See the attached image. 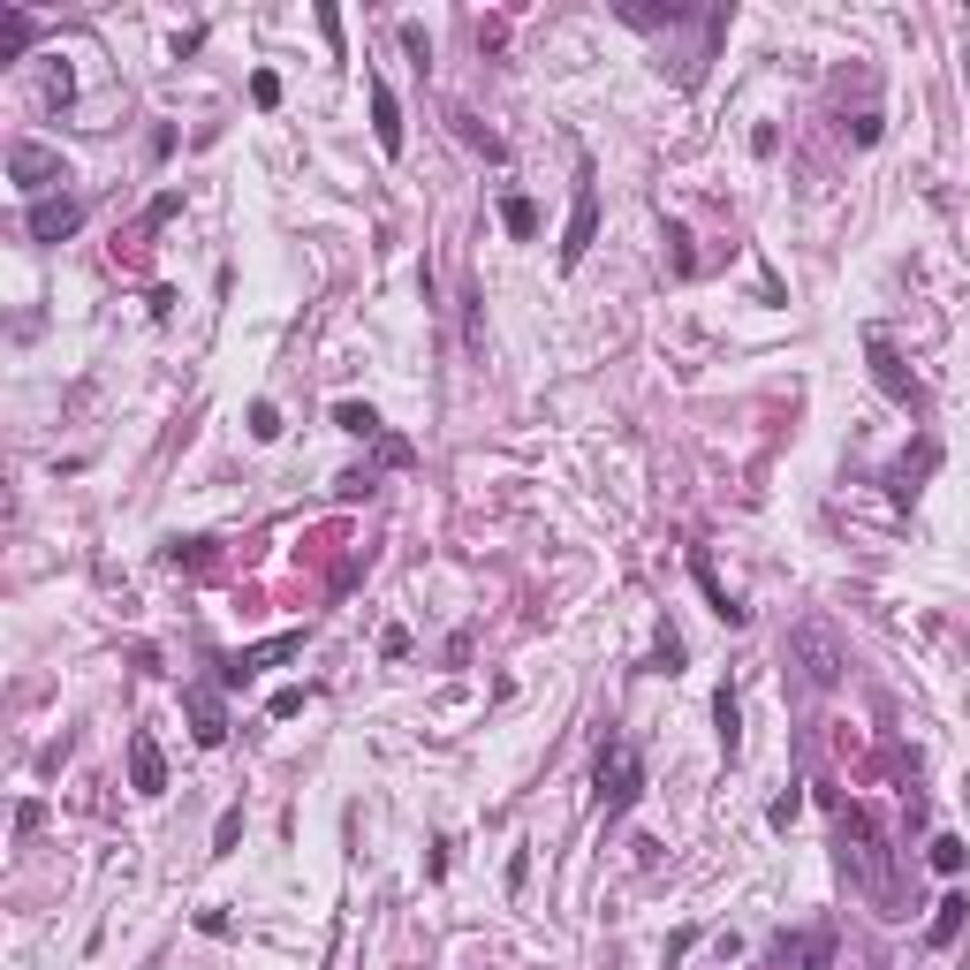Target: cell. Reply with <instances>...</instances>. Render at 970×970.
I'll return each instance as SVG.
<instances>
[{"mask_svg": "<svg viewBox=\"0 0 970 970\" xmlns=\"http://www.w3.org/2000/svg\"><path fill=\"white\" fill-rule=\"evenodd\" d=\"M864 357H872V380H880V394H887V402H902V410H926V394H918V380L902 372L894 341H887V334H864Z\"/></svg>", "mask_w": 970, "mask_h": 970, "instance_id": "7", "label": "cell"}, {"mask_svg": "<svg viewBox=\"0 0 970 970\" xmlns=\"http://www.w3.org/2000/svg\"><path fill=\"white\" fill-rule=\"evenodd\" d=\"M23 228H31V243H61V236H77V228H84V206H77V198H39Z\"/></svg>", "mask_w": 970, "mask_h": 970, "instance_id": "9", "label": "cell"}, {"mask_svg": "<svg viewBox=\"0 0 970 970\" xmlns=\"http://www.w3.org/2000/svg\"><path fill=\"white\" fill-rule=\"evenodd\" d=\"M372 137H380V152H387V160L402 152V99L387 91V77H372Z\"/></svg>", "mask_w": 970, "mask_h": 970, "instance_id": "12", "label": "cell"}, {"mask_svg": "<svg viewBox=\"0 0 970 970\" xmlns=\"http://www.w3.org/2000/svg\"><path fill=\"white\" fill-rule=\"evenodd\" d=\"M652 668H660V676H682V637H676V630H660V644H652Z\"/></svg>", "mask_w": 970, "mask_h": 970, "instance_id": "19", "label": "cell"}, {"mask_svg": "<svg viewBox=\"0 0 970 970\" xmlns=\"http://www.w3.org/2000/svg\"><path fill=\"white\" fill-rule=\"evenodd\" d=\"M129 789H137V797H160V789H168V759H160V743H152L144 728L129 736Z\"/></svg>", "mask_w": 970, "mask_h": 970, "instance_id": "10", "label": "cell"}, {"mask_svg": "<svg viewBox=\"0 0 970 970\" xmlns=\"http://www.w3.org/2000/svg\"><path fill=\"white\" fill-rule=\"evenodd\" d=\"M46 99H53V107H69V99H77V77H69V61H53V69H46Z\"/></svg>", "mask_w": 970, "mask_h": 970, "instance_id": "22", "label": "cell"}, {"mask_svg": "<svg viewBox=\"0 0 970 970\" xmlns=\"http://www.w3.org/2000/svg\"><path fill=\"white\" fill-rule=\"evenodd\" d=\"M690 577H698V591L713 599V614H720V622H728V630H743V622H751V607H743L736 591L720 584V577H713V561H706V553H698V547H690Z\"/></svg>", "mask_w": 970, "mask_h": 970, "instance_id": "11", "label": "cell"}, {"mask_svg": "<svg viewBox=\"0 0 970 970\" xmlns=\"http://www.w3.org/2000/svg\"><path fill=\"white\" fill-rule=\"evenodd\" d=\"M963 910H970V894H940V902H932V926H926L932 948H956V932H963Z\"/></svg>", "mask_w": 970, "mask_h": 970, "instance_id": "13", "label": "cell"}, {"mask_svg": "<svg viewBox=\"0 0 970 970\" xmlns=\"http://www.w3.org/2000/svg\"><path fill=\"white\" fill-rule=\"evenodd\" d=\"M243 842V811H220V827H212V849H236Z\"/></svg>", "mask_w": 970, "mask_h": 970, "instance_id": "26", "label": "cell"}, {"mask_svg": "<svg viewBox=\"0 0 970 970\" xmlns=\"http://www.w3.org/2000/svg\"><path fill=\"white\" fill-rule=\"evenodd\" d=\"M637 797H644V759H637V743L630 736H599V811L622 819Z\"/></svg>", "mask_w": 970, "mask_h": 970, "instance_id": "3", "label": "cell"}, {"mask_svg": "<svg viewBox=\"0 0 970 970\" xmlns=\"http://www.w3.org/2000/svg\"><path fill=\"white\" fill-rule=\"evenodd\" d=\"M501 228L508 236H539V206L531 198H501Z\"/></svg>", "mask_w": 970, "mask_h": 970, "instance_id": "18", "label": "cell"}, {"mask_svg": "<svg viewBox=\"0 0 970 970\" xmlns=\"http://www.w3.org/2000/svg\"><path fill=\"white\" fill-rule=\"evenodd\" d=\"M251 99H258V107H281V77H273V69H258V77H251Z\"/></svg>", "mask_w": 970, "mask_h": 970, "instance_id": "27", "label": "cell"}, {"mask_svg": "<svg viewBox=\"0 0 970 970\" xmlns=\"http://www.w3.org/2000/svg\"><path fill=\"white\" fill-rule=\"evenodd\" d=\"M713 728H720V751L736 759V751H743V706H736L728 682H720V698H713Z\"/></svg>", "mask_w": 970, "mask_h": 970, "instance_id": "15", "label": "cell"}, {"mask_svg": "<svg viewBox=\"0 0 970 970\" xmlns=\"http://www.w3.org/2000/svg\"><path fill=\"white\" fill-rule=\"evenodd\" d=\"M206 553H212V539H168V561H174V569H198Z\"/></svg>", "mask_w": 970, "mask_h": 970, "instance_id": "21", "label": "cell"}, {"mask_svg": "<svg viewBox=\"0 0 970 970\" xmlns=\"http://www.w3.org/2000/svg\"><path fill=\"white\" fill-rule=\"evenodd\" d=\"M834 963V926H797L766 948V970H827Z\"/></svg>", "mask_w": 970, "mask_h": 970, "instance_id": "4", "label": "cell"}, {"mask_svg": "<svg viewBox=\"0 0 970 970\" xmlns=\"http://www.w3.org/2000/svg\"><path fill=\"white\" fill-rule=\"evenodd\" d=\"M789 660L803 668V682H811V690H834V682L849 676V652H842V637H834V622H827V614L789 622Z\"/></svg>", "mask_w": 970, "mask_h": 970, "instance_id": "2", "label": "cell"}, {"mask_svg": "<svg viewBox=\"0 0 970 970\" xmlns=\"http://www.w3.org/2000/svg\"><path fill=\"white\" fill-rule=\"evenodd\" d=\"M190 720H198V743H220L228 736V713H220V690H190Z\"/></svg>", "mask_w": 970, "mask_h": 970, "instance_id": "14", "label": "cell"}, {"mask_svg": "<svg viewBox=\"0 0 970 970\" xmlns=\"http://www.w3.org/2000/svg\"><path fill=\"white\" fill-rule=\"evenodd\" d=\"M797 811H803V789H781V797L766 803V827H789Z\"/></svg>", "mask_w": 970, "mask_h": 970, "instance_id": "24", "label": "cell"}, {"mask_svg": "<svg viewBox=\"0 0 970 970\" xmlns=\"http://www.w3.org/2000/svg\"><path fill=\"white\" fill-rule=\"evenodd\" d=\"M296 652H303V630L266 637V644H243V652H228V660H220V690H243V682H258L273 660H296Z\"/></svg>", "mask_w": 970, "mask_h": 970, "instance_id": "5", "label": "cell"}, {"mask_svg": "<svg viewBox=\"0 0 970 970\" xmlns=\"http://www.w3.org/2000/svg\"><path fill=\"white\" fill-rule=\"evenodd\" d=\"M8 174H16V190H53V182H69V168H61V152H46V144H31V137H16L8 144Z\"/></svg>", "mask_w": 970, "mask_h": 970, "instance_id": "6", "label": "cell"}, {"mask_svg": "<svg viewBox=\"0 0 970 970\" xmlns=\"http://www.w3.org/2000/svg\"><path fill=\"white\" fill-rule=\"evenodd\" d=\"M932 872H948V880L963 872V842H956V834H940V842H932Z\"/></svg>", "mask_w": 970, "mask_h": 970, "instance_id": "23", "label": "cell"}, {"mask_svg": "<svg viewBox=\"0 0 970 970\" xmlns=\"http://www.w3.org/2000/svg\"><path fill=\"white\" fill-rule=\"evenodd\" d=\"M591 236H599V190H591V174L577 182V206H569V236H561V266H577L591 251Z\"/></svg>", "mask_w": 970, "mask_h": 970, "instance_id": "8", "label": "cell"}, {"mask_svg": "<svg viewBox=\"0 0 970 970\" xmlns=\"http://www.w3.org/2000/svg\"><path fill=\"white\" fill-rule=\"evenodd\" d=\"M31 39H39V23H31L23 8H0V61H16V53H31Z\"/></svg>", "mask_w": 970, "mask_h": 970, "instance_id": "16", "label": "cell"}, {"mask_svg": "<svg viewBox=\"0 0 970 970\" xmlns=\"http://www.w3.org/2000/svg\"><path fill=\"white\" fill-rule=\"evenodd\" d=\"M251 440H281V410L273 402H251Z\"/></svg>", "mask_w": 970, "mask_h": 970, "instance_id": "25", "label": "cell"}, {"mask_svg": "<svg viewBox=\"0 0 970 970\" xmlns=\"http://www.w3.org/2000/svg\"><path fill=\"white\" fill-rule=\"evenodd\" d=\"M334 424L349 432V440H380V410H372V402H341Z\"/></svg>", "mask_w": 970, "mask_h": 970, "instance_id": "17", "label": "cell"}, {"mask_svg": "<svg viewBox=\"0 0 970 970\" xmlns=\"http://www.w3.org/2000/svg\"><path fill=\"white\" fill-rule=\"evenodd\" d=\"M456 129H463V144H478L486 160H501V152H508L501 137H493V129H478V122H470V114H456Z\"/></svg>", "mask_w": 970, "mask_h": 970, "instance_id": "20", "label": "cell"}, {"mask_svg": "<svg viewBox=\"0 0 970 970\" xmlns=\"http://www.w3.org/2000/svg\"><path fill=\"white\" fill-rule=\"evenodd\" d=\"M842 872L872 902H894V880H887V834H880V819L864 811V803H849L842 811Z\"/></svg>", "mask_w": 970, "mask_h": 970, "instance_id": "1", "label": "cell"}]
</instances>
